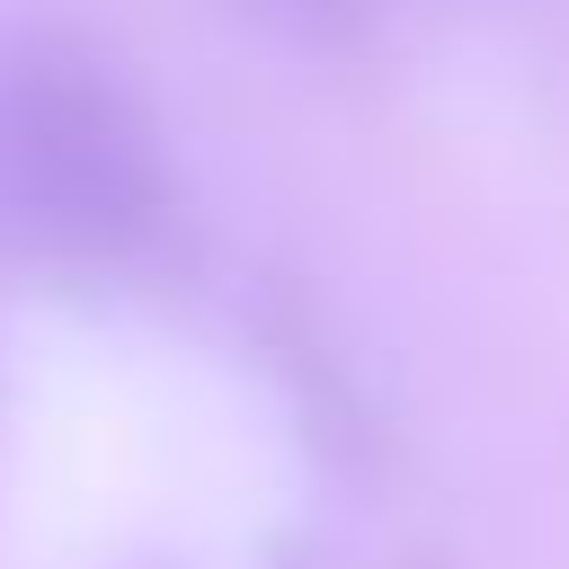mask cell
Wrapping results in <instances>:
<instances>
[{
    "label": "cell",
    "mask_w": 569,
    "mask_h": 569,
    "mask_svg": "<svg viewBox=\"0 0 569 569\" xmlns=\"http://www.w3.org/2000/svg\"><path fill=\"white\" fill-rule=\"evenodd\" d=\"M178 178L142 89L71 44L27 36L0 62V231L71 276H124L169 240Z\"/></svg>",
    "instance_id": "obj_1"
},
{
    "label": "cell",
    "mask_w": 569,
    "mask_h": 569,
    "mask_svg": "<svg viewBox=\"0 0 569 569\" xmlns=\"http://www.w3.org/2000/svg\"><path fill=\"white\" fill-rule=\"evenodd\" d=\"M302 53H365L373 44V0H240Z\"/></svg>",
    "instance_id": "obj_2"
}]
</instances>
